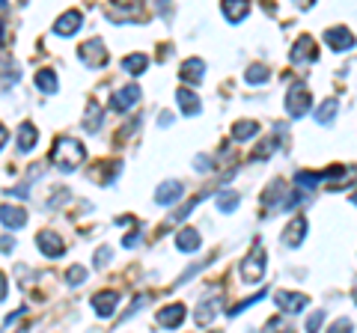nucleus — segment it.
Segmentation results:
<instances>
[{
	"instance_id": "nucleus-1",
	"label": "nucleus",
	"mask_w": 357,
	"mask_h": 333,
	"mask_svg": "<svg viewBox=\"0 0 357 333\" xmlns=\"http://www.w3.org/2000/svg\"><path fill=\"white\" fill-rule=\"evenodd\" d=\"M84 158H86L84 143L81 140H72V137H60L57 143H54V149H51V161L63 173H75L77 166L84 164Z\"/></svg>"
},
{
	"instance_id": "nucleus-2",
	"label": "nucleus",
	"mask_w": 357,
	"mask_h": 333,
	"mask_svg": "<svg viewBox=\"0 0 357 333\" xmlns=\"http://www.w3.org/2000/svg\"><path fill=\"white\" fill-rule=\"evenodd\" d=\"M262 274H265V253H262L259 238H256L253 253L241 262V277H244V283H256V280H262Z\"/></svg>"
},
{
	"instance_id": "nucleus-3",
	"label": "nucleus",
	"mask_w": 357,
	"mask_h": 333,
	"mask_svg": "<svg viewBox=\"0 0 357 333\" xmlns=\"http://www.w3.org/2000/svg\"><path fill=\"white\" fill-rule=\"evenodd\" d=\"M77 57H81L84 65H89V69H102V65H107V48H105V42L89 39L77 48Z\"/></svg>"
},
{
	"instance_id": "nucleus-4",
	"label": "nucleus",
	"mask_w": 357,
	"mask_h": 333,
	"mask_svg": "<svg viewBox=\"0 0 357 333\" xmlns=\"http://www.w3.org/2000/svg\"><path fill=\"white\" fill-rule=\"evenodd\" d=\"M286 110H289V116H295V119L310 110V90L304 84H292V90L286 93Z\"/></svg>"
},
{
	"instance_id": "nucleus-5",
	"label": "nucleus",
	"mask_w": 357,
	"mask_h": 333,
	"mask_svg": "<svg viewBox=\"0 0 357 333\" xmlns=\"http://www.w3.org/2000/svg\"><path fill=\"white\" fill-rule=\"evenodd\" d=\"M36 247L42 250L45 259H60L63 250H66V244H63V238L57 235V232H39V235H36Z\"/></svg>"
},
{
	"instance_id": "nucleus-6",
	"label": "nucleus",
	"mask_w": 357,
	"mask_h": 333,
	"mask_svg": "<svg viewBox=\"0 0 357 333\" xmlns=\"http://www.w3.org/2000/svg\"><path fill=\"white\" fill-rule=\"evenodd\" d=\"M185 307L182 304H170V307H164V309H158L155 313V321H158V327H164V330H173V327H178L185 321Z\"/></svg>"
},
{
	"instance_id": "nucleus-7",
	"label": "nucleus",
	"mask_w": 357,
	"mask_h": 333,
	"mask_svg": "<svg viewBox=\"0 0 357 333\" xmlns=\"http://www.w3.org/2000/svg\"><path fill=\"white\" fill-rule=\"evenodd\" d=\"M182 196H185V185L176 182V179L164 182L161 187H155V203H158V206H173V203H178Z\"/></svg>"
},
{
	"instance_id": "nucleus-8",
	"label": "nucleus",
	"mask_w": 357,
	"mask_h": 333,
	"mask_svg": "<svg viewBox=\"0 0 357 333\" xmlns=\"http://www.w3.org/2000/svg\"><path fill=\"white\" fill-rule=\"evenodd\" d=\"M274 304L283 309V313H304V307L310 304L307 295L298 292H274Z\"/></svg>"
},
{
	"instance_id": "nucleus-9",
	"label": "nucleus",
	"mask_w": 357,
	"mask_h": 333,
	"mask_svg": "<svg viewBox=\"0 0 357 333\" xmlns=\"http://www.w3.org/2000/svg\"><path fill=\"white\" fill-rule=\"evenodd\" d=\"M116 304H119V292H114V288H105V292H98L96 297H93V309H96V316L98 318H110L116 313Z\"/></svg>"
},
{
	"instance_id": "nucleus-10",
	"label": "nucleus",
	"mask_w": 357,
	"mask_h": 333,
	"mask_svg": "<svg viewBox=\"0 0 357 333\" xmlns=\"http://www.w3.org/2000/svg\"><path fill=\"white\" fill-rule=\"evenodd\" d=\"M81 24H84V15L77 13V9H69V13H63V15L57 18V24H54V33H57V36H75V33L81 30Z\"/></svg>"
},
{
	"instance_id": "nucleus-11",
	"label": "nucleus",
	"mask_w": 357,
	"mask_h": 333,
	"mask_svg": "<svg viewBox=\"0 0 357 333\" xmlns=\"http://www.w3.org/2000/svg\"><path fill=\"white\" fill-rule=\"evenodd\" d=\"M0 224H3L6 229H24L27 226V212L24 208H18V206H0Z\"/></svg>"
},
{
	"instance_id": "nucleus-12",
	"label": "nucleus",
	"mask_w": 357,
	"mask_h": 333,
	"mask_svg": "<svg viewBox=\"0 0 357 333\" xmlns=\"http://www.w3.org/2000/svg\"><path fill=\"white\" fill-rule=\"evenodd\" d=\"M325 45H331V51H351L354 36H351V30H345V27H331L325 33Z\"/></svg>"
},
{
	"instance_id": "nucleus-13",
	"label": "nucleus",
	"mask_w": 357,
	"mask_h": 333,
	"mask_svg": "<svg viewBox=\"0 0 357 333\" xmlns=\"http://www.w3.org/2000/svg\"><path fill=\"white\" fill-rule=\"evenodd\" d=\"M316 54H319V48L312 45V39H310V36H301V39L295 42V48H292V54H289V57H292L295 65H304V63L316 60Z\"/></svg>"
},
{
	"instance_id": "nucleus-14",
	"label": "nucleus",
	"mask_w": 357,
	"mask_h": 333,
	"mask_svg": "<svg viewBox=\"0 0 357 333\" xmlns=\"http://www.w3.org/2000/svg\"><path fill=\"white\" fill-rule=\"evenodd\" d=\"M178 77H182V81H188V84H203V77H206V63L199 60V57L185 60L182 69H178Z\"/></svg>"
},
{
	"instance_id": "nucleus-15",
	"label": "nucleus",
	"mask_w": 357,
	"mask_h": 333,
	"mask_svg": "<svg viewBox=\"0 0 357 333\" xmlns=\"http://www.w3.org/2000/svg\"><path fill=\"white\" fill-rule=\"evenodd\" d=\"M137 102H140V90L137 86H126V90H119L114 98H110V107L119 110V114H126V110H131Z\"/></svg>"
},
{
	"instance_id": "nucleus-16",
	"label": "nucleus",
	"mask_w": 357,
	"mask_h": 333,
	"mask_svg": "<svg viewBox=\"0 0 357 333\" xmlns=\"http://www.w3.org/2000/svg\"><path fill=\"white\" fill-rule=\"evenodd\" d=\"M220 9L229 24H238V21H244V15L250 13V0H223Z\"/></svg>"
},
{
	"instance_id": "nucleus-17",
	"label": "nucleus",
	"mask_w": 357,
	"mask_h": 333,
	"mask_svg": "<svg viewBox=\"0 0 357 333\" xmlns=\"http://www.w3.org/2000/svg\"><path fill=\"white\" fill-rule=\"evenodd\" d=\"M176 102H178V107H182V114L185 116H197L199 110H203V102L197 98V93H191V90H176Z\"/></svg>"
},
{
	"instance_id": "nucleus-18",
	"label": "nucleus",
	"mask_w": 357,
	"mask_h": 333,
	"mask_svg": "<svg viewBox=\"0 0 357 333\" xmlns=\"http://www.w3.org/2000/svg\"><path fill=\"white\" fill-rule=\"evenodd\" d=\"M304 232H307V217H295L283 232V244L286 247H298L304 241Z\"/></svg>"
},
{
	"instance_id": "nucleus-19",
	"label": "nucleus",
	"mask_w": 357,
	"mask_h": 333,
	"mask_svg": "<svg viewBox=\"0 0 357 333\" xmlns=\"http://www.w3.org/2000/svg\"><path fill=\"white\" fill-rule=\"evenodd\" d=\"M199 244H203V238H199V232H197V229H178L176 247L182 250V253H194V250H199Z\"/></svg>"
},
{
	"instance_id": "nucleus-20",
	"label": "nucleus",
	"mask_w": 357,
	"mask_h": 333,
	"mask_svg": "<svg viewBox=\"0 0 357 333\" xmlns=\"http://www.w3.org/2000/svg\"><path fill=\"white\" fill-rule=\"evenodd\" d=\"M18 149L21 152H30L33 146H36V140H39V131H36V125L33 122H21V128H18Z\"/></svg>"
},
{
	"instance_id": "nucleus-21",
	"label": "nucleus",
	"mask_w": 357,
	"mask_h": 333,
	"mask_svg": "<svg viewBox=\"0 0 357 333\" xmlns=\"http://www.w3.org/2000/svg\"><path fill=\"white\" fill-rule=\"evenodd\" d=\"M98 128H102V104H98V102H89V104H86V116H84V131L96 134Z\"/></svg>"
},
{
	"instance_id": "nucleus-22",
	"label": "nucleus",
	"mask_w": 357,
	"mask_h": 333,
	"mask_svg": "<svg viewBox=\"0 0 357 333\" xmlns=\"http://www.w3.org/2000/svg\"><path fill=\"white\" fill-rule=\"evenodd\" d=\"M259 134V125L256 122H250V119H241V122H236L232 125V140H238V143H248L250 137H256Z\"/></svg>"
},
{
	"instance_id": "nucleus-23",
	"label": "nucleus",
	"mask_w": 357,
	"mask_h": 333,
	"mask_svg": "<svg viewBox=\"0 0 357 333\" xmlns=\"http://www.w3.org/2000/svg\"><path fill=\"white\" fill-rule=\"evenodd\" d=\"M36 86L42 93H48V95H54L60 90V81H57V75H54V69H39L36 72Z\"/></svg>"
},
{
	"instance_id": "nucleus-24",
	"label": "nucleus",
	"mask_w": 357,
	"mask_h": 333,
	"mask_svg": "<svg viewBox=\"0 0 357 333\" xmlns=\"http://www.w3.org/2000/svg\"><path fill=\"white\" fill-rule=\"evenodd\" d=\"M218 307H220V297H218V295L199 304V309H197V325H199V327H203V325H208V321L218 316Z\"/></svg>"
},
{
	"instance_id": "nucleus-25",
	"label": "nucleus",
	"mask_w": 357,
	"mask_h": 333,
	"mask_svg": "<svg viewBox=\"0 0 357 333\" xmlns=\"http://www.w3.org/2000/svg\"><path fill=\"white\" fill-rule=\"evenodd\" d=\"M337 110H340L337 98H325V102L319 104V110H316V122H319V125H331L333 116H337Z\"/></svg>"
},
{
	"instance_id": "nucleus-26",
	"label": "nucleus",
	"mask_w": 357,
	"mask_h": 333,
	"mask_svg": "<svg viewBox=\"0 0 357 333\" xmlns=\"http://www.w3.org/2000/svg\"><path fill=\"white\" fill-rule=\"evenodd\" d=\"M146 65H149L146 54H131V57L122 60V69H126L128 75H143V72H146Z\"/></svg>"
},
{
	"instance_id": "nucleus-27",
	"label": "nucleus",
	"mask_w": 357,
	"mask_h": 333,
	"mask_svg": "<svg viewBox=\"0 0 357 333\" xmlns=\"http://www.w3.org/2000/svg\"><path fill=\"white\" fill-rule=\"evenodd\" d=\"M238 203H241V196L236 194V191H223V194H218V212H223V215H232L238 208Z\"/></svg>"
},
{
	"instance_id": "nucleus-28",
	"label": "nucleus",
	"mask_w": 357,
	"mask_h": 333,
	"mask_svg": "<svg viewBox=\"0 0 357 333\" xmlns=\"http://www.w3.org/2000/svg\"><path fill=\"white\" fill-rule=\"evenodd\" d=\"M268 77H271V72H268L265 65H250V69L244 72V81L248 84H265Z\"/></svg>"
},
{
	"instance_id": "nucleus-29",
	"label": "nucleus",
	"mask_w": 357,
	"mask_h": 333,
	"mask_svg": "<svg viewBox=\"0 0 357 333\" xmlns=\"http://www.w3.org/2000/svg\"><path fill=\"white\" fill-rule=\"evenodd\" d=\"M66 283H69V286L86 283V268H84V265H72V268L66 271Z\"/></svg>"
},
{
	"instance_id": "nucleus-30",
	"label": "nucleus",
	"mask_w": 357,
	"mask_h": 333,
	"mask_svg": "<svg viewBox=\"0 0 357 333\" xmlns=\"http://www.w3.org/2000/svg\"><path fill=\"white\" fill-rule=\"evenodd\" d=\"M274 149H277V143H274V137H271V140H265V143H262V146H259V149H256V152H253V161H265V158H268V155H271Z\"/></svg>"
},
{
	"instance_id": "nucleus-31",
	"label": "nucleus",
	"mask_w": 357,
	"mask_h": 333,
	"mask_svg": "<svg viewBox=\"0 0 357 333\" xmlns=\"http://www.w3.org/2000/svg\"><path fill=\"white\" fill-rule=\"evenodd\" d=\"M110 259H114V250H110V247H98V253H96V268H105V265H110Z\"/></svg>"
},
{
	"instance_id": "nucleus-32",
	"label": "nucleus",
	"mask_w": 357,
	"mask_h": 333,
	"mask_svg": "<svg viewBox=\"0 0 357 333\" xmlns=\"http://www.w3.org/2000/svg\"><path fill=\"white\" fill-rule=\"evenodd\" d=\"M321 321H325V309H319V313H312V316L307 318V330H316Z\"/></svg>"
},
{
	"instance_id": "nucleus-33",
	"label": "nucleus",
	"mask_w": 357,
	"mask_h": 333,
	"mask_svg": "<svg viewBox=\"0 0 357 333\" xmlns=\"http://www.w3.org/2000/svg\"><path fill=\"white\" fill-rule=\"evenodd\" d=\"M194 170H197V173H208V170H211V161L199 155V158H194Z\"/></svg>"
},
{
	"instance_id": "nucleus-34",
	"label": "nucleus",
	"mask_w": 357,
	"mask_h": 333,
	"mask_svg": "<svg viewBox=\"0 0 357 333\" xmlns=\"http://www.w3.org/2000/svg\"><path fill=\"white\" fill-rule=\"evenodd\" d=\"M6 194H9V196H13V194H15V196H21V199H27V196H30V191H27V185H18V187H6Z\"/></svg>"
},
{
	"instance_id": "nucleus-35",
	"label": "nucleus",
	"mask_w": 357,
	"mask_h": 333,
	"mask_svg": "<svg viewBox=\"0 0 357 333\" xmlns=\"http://www.w3.org/2000/svg\"><path fill=\"white\" fill-rule=\"evenodd\" d=\"M24 316H27V307H21V309H18V313H13V316H6V321H3V325H6V327H13V325H15V321H18V318H24Z\"/></svg>"
},
{
	"instance_id": "nucleus-36",
	"label": "nucleus",
	"mask_w": 357,
	"mask_h": 333,
	"mask_svg": "<svg viewBox=\"0 0 357 333\" xmlns=\"http://www.w3.org/2000/svg\"><path fill=\"white\" fill-rule=\"evenodd\" d=\"M13 247H15V241L9 238V235H3V238H0V250H3V253H9Z\"/></svg>"
},
{
	"instance_id": "nucleus-37",
	"label": "nucleus",
	"mask_w": 357,
	"mask_h": 333,
	"mask_svg": "<svg viewBox=\"0 0 357 333\" xmlns=\"http://www.w3.org/2000/svg\"><path fill=\"white\" fill-rule=\"evenodd\" d=\"M349 327H351V321H349V318H340V321H337V325H333L331 330H349Z\"/></svg>"
},
{
	"instance_id": "nucleus-38",
	"label": "nucleus",
	"mask_w": 357,
	"mask_h": 333,
	"mask_svg": "<svg viewBox=\"0 0 357 333\" xmlns=\"http://www.w3.org/2000/svg\"><path fill=\"white\" fill-rule=\"evenodd\" d=\"M6 288H9V286H6V277L0 274V301H6Z\"/></svg>"
},
{
	"instance_id": "nucleus-39",
	"label": "nucleus",
	"mask_w": 357,
	"mask_h": 333,
	"mask_svg": "<svg viewBox=\"0 0 357 333\" xmlns=\"http://www.w3.org/2000/svg\"><path fill=\"white\" fill-rule=\"evenodd\" d=\"M6 137H9V134H6V128H3V125H0V149H3V146H6Z\"/></svg>"
},
{
	"instance_id": "nucleus-40",
	"label": "nucleus",
	"mask_w": 357,
	"mask_h": 333,
	"mask_svg": "<svg viewBox=\"0 0 357 333\" xmlns=\"http://www.w3.org/2000/svg\"><path fill=\"white\" fill-rule=\"evenodd\" d=\"M3 39H6V21H0V45H3Z\"/></svg>"
},
{
	"instance_id": "nucleus-41",
	"label": "nucleus",
	"mask_w": 357,
	"mask_h": 333,
	"mask_svg": "<svg viewBox=\"0 0 357 333\" xmlns=\"http://www.w3.org/2000/svg\"><path fill=\"white\" fill-rule=\"evenodd\" d=\"M351 203H354V206H357V191H354V194H351Z\"/></svg>"
},
{
	"instance_id": "nucleus-42",
	"label": "nucleus",
	"mask_w": 357,
	"mask_h": 333,
	"mask_svg": "<svg viewBox=\"0 0 357 333\" xmlns=\"http://www.w3.org/2000/svg\"><path fill=\"white\" fill-rule=\"evenodd\" d=\"M354 301H357V280H354Z\"/></svg>"
},
{
	"instance_id": "nucleus-43",
	"label": "nucleus",
	"mask_w": 357,
	"mask_h": 333,
	"mask_svg": "<svg viewBox=\"0 0 357 333\" xmlns=\"http://www.w3.org/2000/svg\"><path fill=\"white\" fill-rule=\"evenodd\" d=\"M0 9H6V0H0Z\"/></svg>"
}]
</instances>
